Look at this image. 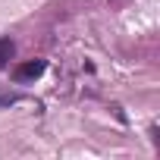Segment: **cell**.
<instances>
[{"label":"cell","instance_id":"cell-1","mask_svg":"<svg viewBox=\"0 0 160 160\" xmlns=\"http://www.w3.org/2000/svg\"><path fill=\"white\" fill-rule=\"evenodd\" d=\"M44 69H47L44 60H28V63H22V66L13 69V78H16V82H32V78H38Z\"/></svg>","mask_w":160,"mask_h":160},{"label":"cell","instance_id":"cell-2","mask_svg":"<svg viewBox=\"0 0 160 160\" xmlns=\"http://www.w3.org/2000/svg\"><path fill=\"white\" fill-rule=\"evenodd\" d=\"M13 53H16V44H13V41H7V38H0V72L10 66Z\"/></svg>","mask_w":160,"mask_h":160}]
</instances>
